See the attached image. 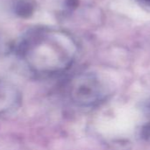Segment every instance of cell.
Masks as SVG:
<instances>
[{
  "label": "cell",
  "mask_w": 150,
  "mask_h": 150,
  "mask_svg": "<svg viewBox=\"0 0 150 150\" xmlns=\"http://www.w3.org/2000/svg\"><path fill=\"white\" fill-rule=\"evenodd\" d=\"M19 51L33 71L52 74L65 69L72 63L77 47L68 34L39 29L21 42Z\"/></svg>",
  "instance_id": "6da1fadb"
},
{
  "label": "cell",
  "mask_w": 150,
  "mask_h": 150,
  "mask_svg": "<svg viewBox=\"0 0 150 150\" xmlns=\"http://www.w3.org/2000/svg\"><path fill=\"white\" fill-rule=\"evenodd\" d=\"M32 5L29 4V2L27 1H24V2H21L19 4H18L17 6V11L19 13H20L21 15H28L29 13L32 12Z\"/></svg>",
  "instance_id": "3957f363"
},
{
  "label": "cell",
  "mask_w": 150,
  "mask_h": 150,
  "mask_svg": "<svg viewBox=\"0 0 150 150\" xmlns=\"http://www.w3.org/2000/svg\"><path fill=\"white\" fill-rule=\"evenodd\" d=\"M71 99L78 105H93L103 99L104 92L102 84L92 75H80L69 84Z\"/></svg>",
  "instance_id": "7a4b0ae2"
},
{
  "label": "cell",
  "mask_w": 150,
  "mask_h": 150,
  "mask_svg": "<svg viewBox=\"0 0 150 150\" xmlns=\"http://www.w3.org/2000/svg\"><path fill=\"white\" fill-rule=\"evenodd\" d=\"M145 1H147V2H149V3H150V0H145Z\"/></svg>",
  "instance_id": "277c9868"
}]
</instances>
